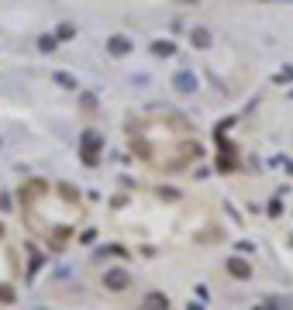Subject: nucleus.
<instances>
[{
    "label": "nucleus",
    "mask_w": 293,
    "mask_h": 310,
    "mask_svg": "<svg viewBox=\"0 0 293 310\" xmlns=\"http://www.w3.org/2000/svg\"><path fill=\"white\" fill-rule=\"evenodd\" d=\"M135 152L149 159L155 169H179L190 159H197L200 145L172 118H145L135 128Z\"/></svg>",
    "instance_id": "1"
},
{
    "label": "nucleus",
    "mask_w": 293,
    "mask_h": 310,
    "mask_svg": "<svg viewBox=\"0 0 293 310\" xmlns=\"http://www.w3.org/2000/svg\"><path fill=\"white\" fill-rule=\"evenodd\" d=\"M103 283H107V290L121 293V290H128V286H131V276H128V273H107V276H103Z\"/></svg>",
    "instance_id": "2"
},
{
    "label": "nucleus",
    "mask_w": 293,
    "mask_h": 310,
    "mask_svg": "<svg viewBox=\"0 0 293 310\" xmlns=\"http://www.w3.org/2000/svg\"><path fill=\"white\" fill-rule=\"evenodd\" d=\"M141 310H169V300H166L162 293H149V296H145V303H141Z\"/></svg>",
    "instance_id": "3"
}]
</instances>
